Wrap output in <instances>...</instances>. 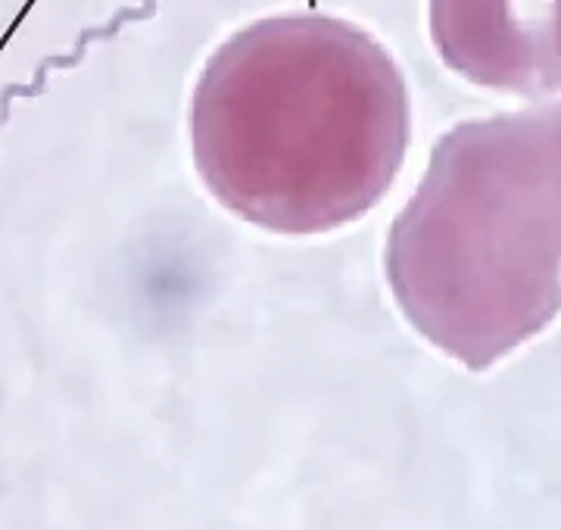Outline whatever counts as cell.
<instances>
[{
    "label": "cell",
    "mask_w": 561,
    "mask_h": 530,
    "mask_svg": "<svg viewBox=\"0 0 561 530\" xmlns=\"http://www.w3.org/2000/svg\"><path fill=\"white\" fill-rule=\"evenodd\" d=\"M405 322L486 371L561 312V101L453 125L390 224Z\"/></svg>",
    "instance_id": "2"
},
{
    "label": "cell",
    "mask_w": 561,
    "mask_h": 530,
    "mask_svg": "<svg viewBox=\"0 0 561 530\" xmlns=\"http://www.w3.org/2000/svg\"><path fill=\"white\" fill-rule=\"evenodd\" d=\"M427 32L465 82L515 97L561 91V0H427Z\"/></svg>",
    "instance_id": "3"
},
{
    "label": "cell",
    "mask_w": 561,
    "mask_h": 530,
    "mask_svg": "<svg viewBox=\"0 0 561 530\" xmlns=\"http://www.w3.org/2000/svg\"><path fill=\"white\" fill-rule=\"evenodd\" d=\"M206 191L275 234H324L387 197L412 141L400 62L328 13H280L221 42L191 94Z\"/></svg>",
    "instance_id": "1"
}]
</instances>
